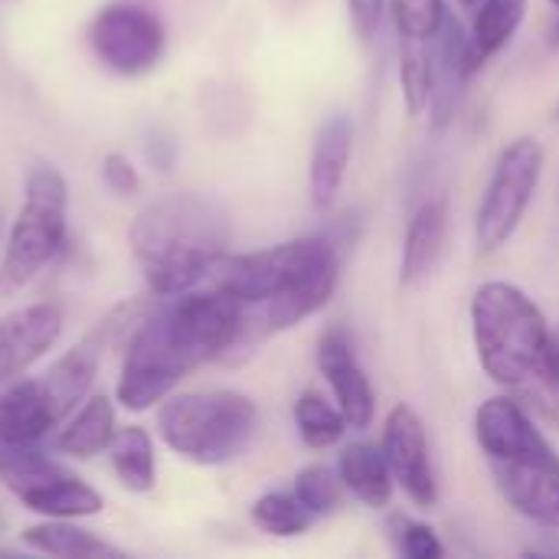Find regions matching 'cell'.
<instances>
[{"label":"cell","instance_id":"obj_1","mask_svg":"<svg viewBox=\"0 0 559 559\" xmlns=\"http://www.w3.org/2000/svg\"><path fill=\"white\" fill-rule=\"evenodd\" d=\"M242 334L246 308L219 285L174 298L154 295L147 314L124 344L121 380L115 390L118 403L131 413L164 403L190 373L239 350Z\"/></svg>","mask_w":559,"mask_h":559},{"label":"cell","instance_id":"obj_2","mask_svg":"<svg viewBox=\"0 0 559 559\" xmlns=\"http://www.w3.org/2000/svg\"><path fill=\"white\" fill-rule=\"evenodd\" d=\"M213 278L242 301V347H249L308 321L334 298L341 282V242L331 233H311L269 249L226 255Z\"/></svg>","mask_w":559,"mask_h":559},{"label":"cell","instance_id":"obj_3","mask_svg":"<svg viewBox=\"0 0 559 559\" xmlns=\"http://www.w3.org/2000/svg\"><path fill=\"white\" fill-rule=\"evenodd\" d=\"M134 259L154 295L193 292L229 255L233 219L203 193H167L147 203L128 229Z\"/></svg>","mask_w":559,"mask_h":559},{"label":"cell","instance_id":"obj_4","mask_svg":"<svg viewBox=\"0 0 559 559\" xmlns=\"http://www.w3.org/2000/svg\"><path fill=\"white\" fill-rule=\"evenodd\" d=\"M472 337L481 370L498 386L524 393L544 367L554 331L524 288L495 278L472 298Z\"/></svg>","mask_w":559,"mask_h":559},{"label":"cell","instance_id":"obj_5","mask_svg":"<svg viewBox=\"0 0 559 559\" xmlns=\"http://www.w3.org/2000/svg\"><path fill=\"white\" fill-rule=\"evenodd\" d=\"M259 409L239 390L170 393L157 409V432L170 452L193 465H229L255 439Z\"/></svg>","mask_w":559,"mask_h":559},{"label":"cell","instance_id":"obj_6","mask_svg":"<svg viewBox=\"0 0 559 559\" xmlns=\"http://www.w3.org/2000/svg\"><path fill=\"white\" fill-rule=\"evenodd\" d=\"M69 236V187L52 164H36L26 174V193L16 219L7 229L0 259V295L26 288L66 246Z\"/></svg>","mask_w":559,"mask_h":559},{"label":"cell","instance_id":"obj_7","mask_svg":"<svg viewBox=\"0 0 559 559\" xmlns=\"http://www.w3.org/2000/svg\"><path fill=\"white\" fill-rule=\"evenodd\" d=\"M0 481L3 488L33 514L56 521L95 518L105 508V498L62 468L39 445H0Z\"/></svg>","mask_w":559,"mask_h":559},{"label":"cell","instance_id":"obj_8","mask_svg":"<svg viewBox=\"0 0 559 559\" xmlns=\"http://www.w3.org/2000/svg\"><path fill=\"white\" fill-rule=\"evenodd\" d=\"M540 177H544V147L537 138H518L498 154L475 219V239L481 252H498L514 239L534 203Z\"/></svg>","mask_w":559,"mask_h":559},{"label":"cell","instance_id":"obj_9","mask_svg":"<svg viewBox=\"0 0 559 559\" xmlns=\"http://www.w3.org/2000/svg\"><path fill=\"white\" fill-rule=\"evenodd\" d=\"M88 43L105 69L118 75H144L164 59L167 29L151 7L115 0L95 13L88 26Z\"/></svg>","mask_w":559,"mask_h":559},{"label":"cell","instance_id":"obj_10","mask_svg":"<svg viewBox=\"0 0 559 559\" xmlns=\"http://www.w3.org/2000/svg\"><path fill=\"white\" fill-rule=\"evenodd\" d=\"M475 439L488 462H559L550 439L534 426L531 413L514 396H491L478 406Z\"/></svg>","mask_w":559,"mask_h":559},{"label":"cell","instance_id":"obj_11","mask_svg":"<svg viewBox=\"0 0 559 559\" xmlns=\"http://www.w3.org/2000/svg\"><path fill=\"white\" fill-rule=\"evenodd\" d=\"M383 452H386V462H390L393 478L403 488V495L416 508L432 511L439 504V481L432 472L426 426L413 406L400 403L390 409V416L383 423Z\"/></svg>","mask_w":559,"mask_h":559},{"label":"cell","instance_id":"obj_12","mask_svg":"<svg viewBox=\"0 0 559 559\" xmlns=\"http://www.w3.org/2000/svg\"><path fill=\"white\" fill-rule=\"evenodd\" d=\"M318 367L334 393V403L341 406L350 429H367L377 413L373 386L354 354V341L341 324H331L318 341Z\"/></svg>","mask_w":559,"mask_h":559},{"label":"cell","instance_id":"obj_13","mask_svg":"<svg viewBox=\"0 0 559 559\" xmlns=\"http://www.w3.org/2000/svg\"><path fill=\"white\" fill-rule=\"evenodd\" d=\"M62 334V311L49 301L16 308L0 318V386L26 377Z\"/></svg>","mask_w":559,"mask_h":559},{"label":"cell","instance_id":"obj_14","mask_svg":"<svg viewBox=\"0 0 559 559\" xmlns=\"http://www.w3.org/2000/svg\"><path fill=\"white\" fill-rule=\"evenodd\" d=\"M498 495L514 508L521 518L559 531V462H488Z\"/></svg>","mask_w":559,"mask_h":559},{"label":"cell","instance_id":"obj_15","mask_svg":"<svg viewBox=\"0 0 559 559\" xmlns=\"http://www.w3.org/2000/svg\"><path fill=\"white\" fill-rule=\"evenodd\" d=\"M62 426L39 377H20L0 393V445H39Z\"/></svg>","mask_w":559,"mask_h":559},{"label":"cell","instance_id":"obj_16","mask_svg":"<svg viewBox=\"0 0 559 559\" xmlns=\"http://www.w3.org/2000/svg\"><path fill=\"white\" fill-rule=\"evenodd\" d=\"M350 154H354V121L350 115L337 111L318 128V138L311 147L308 193H311L314 210H328L337 200L347 167H350Z\"/></svg>","mask_w":559,"mask_h":559},{"label":"cell","instance_id":"obj_17","mask_svg":"<svg viewBox=\"0 0 559 559\" xmlns=\"http://www.w3.org/2000/svg\"><path fill=\"white\" fill-rule=\"evenodd\" d=\"M445 236H449V200L432 197L409 219V229L403 239V259H400L403 285H416L429 278V272L439 265L445 252Z\"/></svg>","mask_w":559,"mask_h":559},{"label":"cell","instance_id":"obj_18","mask_svg":"<svg viewBox=\"0 0 559 559\" xmlns=\"http://www.w3.org/2000/svg\"><path fill=\"white\" fill-rule=\"evenodd\" d=\"M115 403L105 393H88L82 406L52 432V449L69 459H95L108 452L115 439Z\"/></svg>","mask_w":559,"mask_h":559},{"label":"cell","instance_id":"obj_19","mask_svg":"<svg viewBox=\"0 0 559 559\" xmlns=\"http://www.w3.org/2000/svg\"><path fill=\"white\" fill-rule=\"evenodd\" d=\"M337 475H341L347 495H354L360 504H367L373 511L390 508L393 491H396V478H393V468L386 462L383 445L350 442L337 459Z\"/></svg>","mask_w":559,"mask_h":559},{"label":"cell","instance_id":"obj_20","mask_svg":"<svg viewBox=\"0 0 559 559\" xmlns=\"http://www.w3.org/2000/svg\"><path fill=\"white\" fill-rule=\"evenodd\" d=\"M20 544L26 550H36V554L59 559L121 557V550L111 547L108 540H102L98 534L79 527L75 521H56V518H43V524L26 527L20 534Z\"/></svg>","mask_w":559,"mask_h":559},{"label":"cell","instance_id":"obj_21","mask_svg":"<svg viewBox=\"0 0 559 559\" xmlns=\"http://www.w3.org/2000/svg\"><path fill=\"white\" fill-rule=\"evenodd\" d=\"M111 472L121 488L131 495H147L157 485V455H154V439L141 426H124L115 432L108 445Z\"/></svg>","mask_w":559,"mask_h":559},{"label":"cell","instance_id":"obj_22","mask_svg":"<svg viewBox=\"0 0 559 559\" xmlns=\"http://www.w3.org/2000/svg\"><path fill=\"white\" fill-rule=\"evenodd\" d=\"M531 0H481L475 7V23H472V46L478 66L495 59L521 29L527 16Z\"/></svg>","mask_w":559,"mask_h":559},{"label":"cell","instance_id":"obj_23","mask_svg":"<svg viewBox=\"0 0 559 559\" xmlns=\"http://www.w3.org/2000/svg\"><path fill=\"white\" fill-rule=\"evenodd\" d=\"M295 426H298V436L308 449L314 452H324V449H334L344 436H347V419L341 413L337 403L324 400L321 393L308 390L295 400Z\"/></svg>","mask_w":559,"mask_h":559},{"label":"cell","instance_id":"obj_24","mask_svg":"<svg viewBox=\"0 0 559 559\" xmlns=\"http://www.w3.org/2000/svg\"><path fill=\"white\" fill-rule=\"evenodd\" d=\"M400 82H403V102L406 115L419 118L432 105L436 92V66H432V49L429 39H400Z\"/></svg>","mask_w":559,"mask_h":559},{"label":"cell","instance_id":"obj_25","mask_svg":"<svg viewBox=\"0 0 559 559\" xmlns=\"http://www.w3.org/2000/svg\"><path fill=\"white\" fill-rule=\"evenodd\" d=\"M252 524L269 534V537H301L311 531V524L318 521L301 501L295 491H269L262 495L252 511H249Z\"/></svg>","mask_w":559,"mask_h":559},{"label":"cell","instance_id":"obj_26","mask_svg":"<svg viewBox=\"0 0 559 559\" xmlns=\"http://www.w3.org/2000/svg\"><path fill=\"white\" fill-rule=\"evenodd\" d=\"M292 491L298 495V501H301L314 518L334 514V511L344 504V495H347V488H344L337 468L321 465V462L301 468V472L295 475V488H292Z\"/></svg>","mask_w":559,"mask_h":559},{"label":"cell","instance_id":"obj_27","mask_svg":"<svg viewBox=\"0 0 559 559\" xmlns=\"http://www.w3.org/2000/svg\"><path fill=\"white\" fill-rule=\"evenodd\" d=\"M390 13H393V26L400 39L432 43L449 16V7L445 0H390Z\"/></svg>","mask_w":559,"mask_h":559},{"label":"cell","instance_id":"obj_28","mask_svg":"<svg viewBox=\"0 0 559 559\" xmlns=\"http://www.w3.org/2000/svg\"><path fill=\"white\" fill-rule=\"evenodd\" d=\"M390 531H393L396 554H403L406 559H442L445 557V547H442L439 534H436L429 524H419V521H409V518L396 514V518L390 521Z\"/></svg>","mask_w":559,"mask_h":559},{"label":"cell","instance_id":"obj_29","mask_svg":"<svg viewBox=\"0 0 559 559\" xmlns=\"http://www.w3.org/2000/svg\"><path fill=\"white\" fill-rule=\"evenodd\" d=\"M524 396L534 400V406L559 426V331H554L550 337V347H547V357H544V367L537 373V380L524 390Z\"/></svg>","mask_w":559,"mask_h":559},{"label":"cell","instance_id":"obj_30","mask_svg":"<svg viewBox=\"0 0 559 559\" xmlns=\"http://www.w3.org/2000/svg\"><path fill=\"white\" fill-rule=\"evenodd\" d=\"M102 180H105V187H108L111 193H118V197H134V193L141 190V174H138L134 164H131L124 154H118V151L105 154V160H102Z\"/></svg>","mask_w":559,"mask_h":559},{"label":"cell","instance_id":"obj_31","mask_svg":"<svg viewBox=\"0 0 559 559\" xmlns=\"http://www.w3.org/2000/svg\"><path fill=\"white\" fill-rule=\"evenodd\" d=\"M347 10H350V23L357 29V36L364 43H370L383 23V13H386V0H347Z\"/></svg>","mask_w":559,"mask_h":559},{"label":"cell","instance_id":"obj_32","mask_svg":"<svg viewBox=\"0 0 559 559\" xmlns=\"http://www.w3.org/2000/svg\"><path fill=\"white\" fill-rule=\"evenodd\" d=\"M557 534H559V531H554V534H547V540H544V544H534V547H527L524 554H527V557H559Z\"/></svg>","mask_w":559,"mask_h":559},{"label":"cell","instance_id":"obj_33","mask_svg":"<svg viewBox=\"0 0 559 559\" xmlns=\"http://www.w3.org/2000/svg\"><path fill=\"white\" fill-rule=\"evenodd\" d=\"M455 3H459V7H465V10H475V7H478L481 0H455Z\"/></svg>","mask_w":559,"mask_h":559},{"label":"cell","instance_id":"obj_34","mask_svg":"<svg viewBox=\"0 0 559 559\" xmlns=\"http://www.w3.org/2000/svg\"><path fill=\"white\" fill-rule=\"evenodd\" d=\"M3 527H7V518H3V514H0V531H3Z\"/></svg>","mask_w":559,"mask_h":559},{"label":"cell","instance_id":"obj_35","mask_svg":"<svg viewBox=\"0 0 559 559\" xmlns=\"http://www.w3.org/2000/svg\"><path fill=\"white\" fill-rule=\"evenodd\" d=\"M0 236H3V213H0Z\"/></svg>","mask_w":559,"mask_h":559},{"label":"cell","instance_id":"obj_36","mask_svg":"<svg viewBox=\"0 0 559 559\" xmlns=\"http://www.w3.org/2000/svg\"><path fill=\"white\" fill-rule=\"evenodd\" d=\"M554 33H557V43H559V26H557V29H554Z\"/></svg>","mask_w":559,"mask_h":559},{"label":"cell","instance_id":"obj_37","mask_svg":"<svg viewBox=\"0 0 559 559\" xmlns=\"http://www.w3.org/2000/svg\"><path fill=\"white\" fill-rule=\"evenodd\" d=\"M550 3H554V7H559V0H550Z\"/></svg>","mask_w":559,"mask_h":559}]
</instances>
